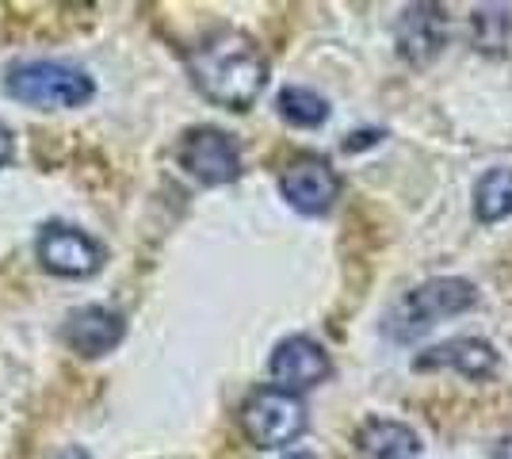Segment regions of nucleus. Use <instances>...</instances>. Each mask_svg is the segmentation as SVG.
Instances as JSON below:
<instances>
[{"label": "nucleus", "instance_id": "obj_1", "mask_svg": "<svg viewBox=\"0 0 512 459\" xmlns=\"http://www.w3.org/2000/svg\"><path fill=\"white\" fill-rule=\"evenodd\" d=\"M195 88L230 111H249L268 85V62L256 43L241 31H214L188 54Z\"/></svg>", "mask_w": 512, "mask_h": 459}, {"label": "nucleus", "instance_id": "obj_2", "mask_svg": "<svg viewBox=\"0 0 512 459\" xmlns=\"http://www.w3.org/2000/svg\"><path fill=\"white\" fill-rule=\"evenodd\" d=\"M8 92L31 104V108H81L92 100V77L81 66H69V62H54V58H39V62H20V66L8 69Z\"/></svg>", "mask_w": 512, "mask_h": 459}, {"label": "nucleus", "instance_id": "obj_3", "mask_svg": "<svg viewBox=\"0 0 512 459\" xmlns=\"http://www.w3.org/2000/svg\"><path fill=\"white\" fill-rule=\"evenodd\" d=\"M474 303H478V295H474V284H467V280H459V276L428 280V284L413 287L406 299L390 310V333L398 341H409V337L432 329L440 318L463 314Z\"/></svg>", "mask_w": 512, "mask_h": 459}, {"label": "nucleus", "instance_id": "obj_4", "mask_svg": "<svg viewBox=\"0 0 512 459\" xmlns=\"http://www.w3.org/2000/svg\"><path fill=\"white\" fill-rule=\"evenodd\" d=\"M241 429L256 448H287L306 429V406L299 394L260 387L241 406Z\"/></svg>", "mask_w": 512, "mask_h": 459}, {"label": "nucleus", "instance_id": "obj_5", "mask_svg": "<svg viewBox=\"0 0 512 459\" xmlns=\"http://www.w3.org/2000/svg\"><path fill=\"white\" fill-rule=\"evenodd\" d=\"M35 257L46 272L65 276V280H85L92 272H100L104 264V245L77 230V226H65V222H46L35 241Z\"/></svg>", "mask_w": 512, "mask_h": 459}, {"label": "nucleus", "instance_id": "obj_6", "mask_svg": "<svg viewBox=\"0 0 512 459\" xmlns=\"http://www.w3.org/2000/svg\"><path fill=\"white\" fill-rule=\"evenodd\" d=\"M279 192L283 199L299 211V215H325L333 207V199L341 196V176L333 173V165L318 153H302L295 157L283 176H279Z\"/></svg>", "mask_w": 512, "mask_h": 459}, {"label": "nucleus", "instance_id": "obj_7", "mask_svg": "<svg viewBox=\"0 0 512 459\" xmlns=\"http://www.w3.org/2000/svg\"><path fill=\"white\" fill-rule=\"evenodd\" d=\"M180 165L199 180V184H230L241 176V150L226 131L214 127H195L180 142Z\"/></svg>", "mask_w": 512, "mask_h": 459}, {"label": "nucleus", "instance_id": "obj_8", "mask_svg": "<svg viewBox=\"0 0 512 459\" xmlns=\"http://www.w3.org/2000/svg\"><path fill=\"white\" fill-rule=\"evenodd\" d=\"M329 352L321 349L314 337H287V341H279L276 352H272V360H268V372L276 379L279 391H306V387H314L321 383L325 375H329Z\"/></svg>", "mask_w": 512, "mask_h": 459}, {"label": "nucleus", "instance_id": "obj_9", "mask_svg": "<svg viewBox=\"0 0 512 459\" xmlns=\"http://www.w3.org/2000/svg\"><path fill=\"white\" fill-rule=\"evenodd\" d=\"M123 314L107 310V306H77L65 318V345L81 356H104L123 341Z\"/></svg>", "mask_w": 512, "mask_h": 459}, {"label": "nucleus", "instance_id": "obj_10", "mask_svg": "<svg viewBox=\"0 0 512 459\" xmlns=\"http://www.w3.org/2000/svg\"><path fill=\"white\" fill-rule=\"evenodd\" d=\"M394 39H398V54L406 62L425 66L428 58H436L440 46H444V8H436V4L406 8L398 27H394Z\"/></svg>", "mask_w": 512, "mask_h": 459}, {"label": "nucleus", "instance_id": "obj_11", "mask_svg": "<svg viewBox=\"0 0 512 459\" xmlns=\"http://www.w3.org/2000/svg\"><path fill=\"white\" fill-rule=\"evenodd\" d=\"M417 368H455L467 379H490L497 372V352L482 337H455V341H444V345L428 349L417 360Z\"/></svg>", "mask_w": 512, "mask_h": 459}, {"label": "nucleus", "instance_id": "obj_12", "mask_svg": "<svg viewBox=\"0 0 512 459\" xmlns=\"http://www.w3.org/2000/svg\"><path fill=\"white\" fill-rule=\"evenodd\" d=\"M360 448L371 459H417L421 456V440L402 421H386L371 417L360 429Z\"/></svg>", "mask_w": 512, "mask_h": 459}, {"label": "nucleus", "instance_id": "obj_13", "mask_svg": "<svg viewBox=\"0 0 512 459\" xmlns=\"http://www.w3.org/2000/svg\"><path fill=\"white\" fill-rule=\"evenodd\" d=\"M474 211L482 222H501L512 215V165L490 169L474 188Z\"/></svg>", "mask_w": 512, "mask_h": 459}, {"label": "nucleus", "instance_id": "obj_14", "mask_svg": "<svg viewBox=\"0 0 512 459\" xmlns=\"http://www.w3.org/2000/svg\"><path fill=\"white\" fill-rule=\"evenodd\" d=\"M279 115L291 127H321L329 119V104H325V96L310 92V88H283L279 92Z\"/></svg>", "mask_w": 512, "mask_h": 459}, {"label": "nucleus", "instance_id": "obj_15", "mask_svg": "<svg viewBox=\"0 0 512 459\" xmlns=\"http://www.w3.org/2000/svg\"><path fill=\"white\" fill-rule=\"evenodd\" d=\"M8 161H12V131L0 123V169H4Z\"/></svg>", "mask_w": 512, "mask_h": 459}, {"label": "nucleus", "instance_id": "obj_16", "mask_svg": "<svg viewBox=\"0 0 512 459\" xmlns=\"http://www.w3.org/2000/svg\"><path fill=\"white\" fill-rule=\"evenodd\" d=\"M497 459H512V437L505 440V444H501V448H497Z\"/></svg>", "mask_w": 512, "mask_h": 459}, {"label": "nucleus", "instance_id": "obj_17", "mask_svg": "<svg viewBox=\"0 0 512 459\" xmlns=\"http://www.w3.org/2000/svg\"><path fill=\"white\" fill-rule=\"evenodd\" d=\"M287 459H314V456H306V452H295V456H287Z\"/></svg>", "mask_w": 512, "mask_h": 459}]
</instances>
